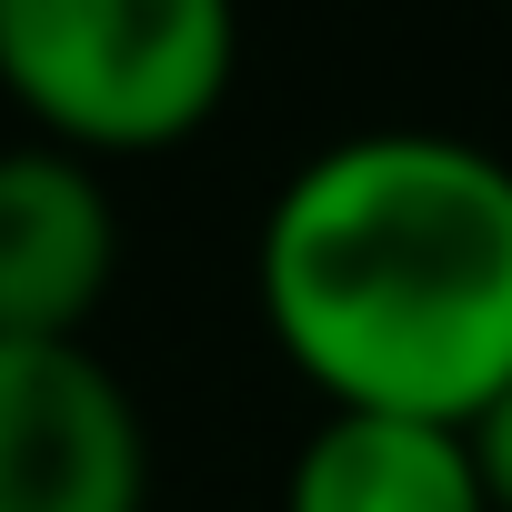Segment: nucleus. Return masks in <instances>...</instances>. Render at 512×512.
Listing matches in <instances>:
<instances>
[{
    "label": "nucleus",
    "mask_w": 512,
    "mask_h": 512,
    "mask_svg": "<svg viewBox=\"0 0 512 512\" xmlns=\"http://www.w3.org/2000/svg\"><path fill=\"white\" fill-rule=\"evenodd\" d=\"M251 302L322 412L472 432L512 392V161L462 131H342L251 231Z\"/></svg>",
    "instance_id": "nucleus-1"
},
{
    "label": "nucleus",
    "mask_w": 512,
    "mask_h": 512,
    "mask_svg": "<svg viewBox=\"0 0 512 512\" xmlns=\"http://www.w3.org/2000/svg\"><path fill=\"white\" fill-rule=\"evenodd\" d=\"M241 81V21L221 0H0V91L31 141L71 161H141L211 131Z\"/></svg>",
    "instance_id": "nucleus-2"
},
{
    "label": "nucleus",
    "mask_w": 512,
    "mask_h": 512,
    "mask_svg": "<svg viewBox=\"0 0 512 512\" xmlns=\"http://www.w3.org/2000/svg\"><path fill=\"white\" fill-rule=\"evenodd\" d=\"M0 512H151V422L91 342H0Z\"/></svg>",
    "instance_id": "nucleus-3"
},
{
    "label": "nucleus",
    "mask_w": 512,
    "mask_h": 512,
    "mask_svg": "<svg viewBox=\"0 0 512 512\" xmlns=\"http://www.w3.org/2000/svg\"><path fill=\"white\" fill-rule=\"evenodd\" d=\"M121 282V201L51 141L0 151V342H91Z\"/></svg>",
    "instance_id": "nucleus-4"
},
{
    "label": "nucleus",
    "mask_w": 512,
    "mask_h": 512,
    "mask_svg": "<svg viewBox=\"0 0 512 512\" xmlns=\"http://www.w3.org/2000/svg\"><path fill=\"white\" fill-rule=\"evenodd\" d=\"M282 512H492L472 432L322 412L282 472Z\"/></svg>",
    "instance_id": "nucleus-5"
},
{
    "label": "nucleus",
    "mask_w": 512,
    "mask_h": 512,
    "mask_svg": "<svg viewBox=\"0 0 512 512\" xmlns=\"http://www.w3.org/2000/svg\"><path fill=\"white\" fill-rule=\"evenodd\" d=\"M472 452H482V482H492V512H512V392L472 422Z\"/></svg>",
    "instance_id": "nucleus-6"
}]
</instances>
